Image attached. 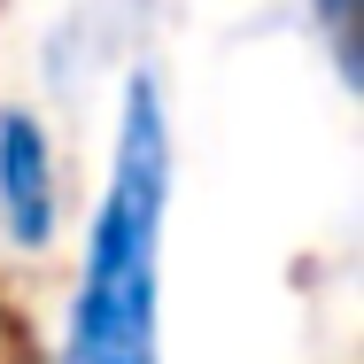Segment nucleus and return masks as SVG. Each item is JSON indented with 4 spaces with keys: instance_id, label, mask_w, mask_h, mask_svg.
<instances>
[{
    "instance_id": "nucleus-3",
    "label": "nucleus",
    "mask_w": 364,
    "mask_h": 364,
    "mask_svg": "<svg viewBox=\"0 0 364 364\" xmlns=\"http://www.w3.org/2000/svg\"><path fill=\"white\" fill-rule=\"evenodd\" d=\"M349 8H357V0H326V23H333V55H341V70L357 77V39H349Z\"/></svg>"
},
{
    "instance_id": "nucleus-2",
    "label": "nucleus",
    "mask_w": 364,
    "mask_h": 364,
    "mask_svg": "<svg viewBox=\"0 0 364 364\" xmlns=\"http://www.w3.org/2000/svg\"><path fill=\"white\" fill-rule=\"evenodd\" d=\"M0 225L23 248L55 232V155L23 109H0Z\"/></svg>"
},
{
    "instance_id": "nucleus-1",
    "label": "nucleus",
    "mask_w": 364,
    "mask_h": 364,
    "mask_svg": "<svg viewBox=\"0 0 364 364\" xmlns=\"http://www.w3.org/2000/svg\"><path fill=\"white\" fill-rule=\"evenodd\" d=\"M163 210H171V124H163L155 77H132L117 109V155H109V186L93 210L63 364H163L155 349Z\"/></svg>"
}]
</instances>
